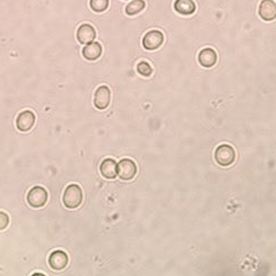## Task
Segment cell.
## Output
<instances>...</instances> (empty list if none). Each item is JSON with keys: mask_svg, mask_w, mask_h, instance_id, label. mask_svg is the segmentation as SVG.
I'll use <instances>...</instances> for the list:
<instances>
[{"mask_svg": "<svg viewBox=\"0 0 276 276\" xmlns=\"http://www.w3.org/2000/svg\"><path fill=\"white\" fill-rule=\"evenodd\" d=\"M109 6V0H90V7L96 13H102Z\"/></svg>", "mask_w": 276, "mask_h": 276, "instance_id": "obj_16", "label": "cell"}, {"mask_svg": "<svg viewBox=\"0 0 276 276\" xmlns=\"http://www.w3.org/2000/svg\"><path fill=\"white\" fill-rule=\"evenodd\" d=\"M32 276H45L44 274H41V273H35V274H33Z\"/></svg>", "mask_w": 276, "mask_h": 276, "instance_id": "obj_19", "label": "cell"}, {"mask_svg": "<svg viewBox=\"0 0 276 276\" xmlns=\"http://www.w3.org/2000/svg\"><path fill=\"white\" fill-rule=\"evenodd\" d=\"M47 201V192L42 186H34L27 195V202L33 208H42Z\"/></svg>", "mask_w": 276, "mask_h": 276, "instance_id": "obj_3", "label": "cell"}, {"mask_svg": "<svg viewBox=\"0 0 276 276\" xmlns=\"http://www.w3.org/2000/svg\"><path fill=\"white\" fill-rule=\"evenodd\" d=\"M137 71L138 73L143 76H150L153 73V69L152 66L148 64L147 62H141L137 65Z\"/></svg>", "mask_w": 276, "mask_h": 276, "instance_id": "obj_17", "label": "cell"}, {"mask_svg": "<svg viewBox=\"0 0 276 276\" xmlns=\"http://www.w3.org/2000/svg\"><path fill=\"white\" fill-rule=\"evenodd\" d=\"M144 8H145L144 0H134V2H131L126 6V14L129 16H134L137 15L138 13H141Z\"/></svg>", "mask_w": 276, "mask_h": 276, "instance_id": "obj_15", "label": "cell"}, {"mask_svg": "<svg viewBox=\"0 0 276 276\" xmlns=\"http://www.w3.org/2000/svg\"><path fill=\"white\" fill-rule=\"evenodd\" d=\"M9 217L7 213L0 211V230H4L8 227Z\"/></svg>", "mask_w": 276, "mask_h": 276, "instance_id": "obj_18", "label": "cell"}, {"mask_svg": "<svg viewBox=\"0 0 276 276\" xmlns=\"http://www.w3.org/2000/svg\"><path fill=\"white\" fill-rule=\"evenodd\" d=\"M35 124V115L33 114L31 110H25V112L20 113L16 120V126H17L18 130L20 131H29L33 128Z\"/></svg>", "mask_w": 276, "mask_h": 276, "instance_id": "obj_7", "label": "cell"}, {"mask_svg": "<svg viewBox=\"0 0 276 276\" xmlns=\"http://www.w3.org/2000/svg\"><path fill=\"white\" fill-rule=\"evenodd\" d=\"M174 8L179 14L189 16L196 12V4L193 0H176Z\"/></svg>", "mask_w": 276, "mask_h": 276, "instance_id": "obj_14", "label": "cell"}, {"mask_svg": "<svg viewBox=\"0 0 276 276\" xmlns=\"http://www.w3.org/2000/svg\"><path fill=\"white\" fill-rule=\"evenodd\" d=\"M48 263L53 269L61 270L66 267V265L69 263V257L62 251H55L49 255Z\"/></svg>", "mask_w": 276, "mask_h": 276, "instance_id": "obj_8", "label": "cell"}, {"mask_svg": "<svg viewBox=\"0 0 276 276\" xmlns=\"http://www.w3.org/2000/svg\"><path fill=\"white\" fill-rule=\"evenodd\" d=\"M100 172L103 178L113 180L117 176V163L114 159L107 158L100 165Z\"/></svg>", "mask_w": 276, "mask_h": 276, "instance_id": "obj_12", "label": "cell"}, {"mask_svg": "<svg viewBox=\"0 0 276 276\" xmlns=\"http://www.w3.org/2000/svg\"><path fill=\"white\" fill-rule=\"evenodd\" d=\"M137 167L134 161L129 158H124L117 164V175L121 180L129 181L135 178Z\"/></svg>", "mask_w": 276, "mask_h": 276, "instance_id": "obj_4", "label": "cell"}, {"mask_svg": "<svg viewBox=\"0 0 276 276\" xmlns=\"http://www.w3.org/2000/svg\"><path fill=\"white\" fill-rule=\"evenodd\" d=\"M76 38L81 44H90L96 38V30L89 24H82L76 33Z\"/></svg>", "mask_w": 276, "mask_h": 276, "instance_id": "obj_9", "label": "cell"}, {"mask_svg": "<svg viewBox=\"0 0 276 276\" xmlns=\"http://www.w3.org/2000/svg\"><path fill=\"white\" fill-rule=\"evenodd\" d=\"M110 100H112V93L109 88L106 86L99 87L95 93V106L98 109L103 110L109 106Z\"/></svg>", "mask_w": 276, "mask_h": 276, "instance_id": "obj_6", "label": "cell"}, {"mask_svg": "<svg viewBox=\"0 0 276 276\" xmlns=\"http://www.w3.org/2000/svg\"><path fill=\"white\" fill-rule=\"evenodd\" d=\"M101 53H102V47L100 44L97 42H92L90 44H88V45L82 49V54H84L85 59L89 61L98 60L99 58H100Z\"/></svg>", "mask_w": 276, "mask_h": 276, "instance_id": "obj_13", "label": "cell"}, {"mask_svg": "<svg viewBox=\"0 0 276 276\" xmlns=\"http://www.w3.org/2000/svg\"><path fill=\"white\" fill-rule=\"evenodd\" d=\"M214 158H216L217 163L219 165H222V167H229V165L235 162L236 158L235 150L227 144L220 145L216 150V153H214Z\"/></svg>", "mask_w": 276, "mask_h": 276, "instance_id": "obj_2", "label": "cell"}, {"mask_svg": "<svg viewBox=\"0 0 276 276\" xmlns=\"http://www.w3.org/2000/svg\"><path fill=\"white\" fill-rule=\"evenodd\" d=\"M258 12L264 20H274L276 18V5L272 0H263L259 5Z\"/></svg>", "mask_w": 276, "mask_h": 276, "instance_id": "obj_10", "label": "cell"}, {"mask_svg": "<svg viewBox=\"0 0 276 276\" xmlns=\"http://www.w3.org/2000/svg\"><path fill=\"white\" fill-rule=\"evenodd\" d=\"M164 42V36L159 31H151L143 38V46L148 51H155L159 46H162Z\"/></svg>", "mask_w": 276, "mask_h": 276, "instance_id": "obj_5", "label": "cell"}, {"mask_svg": "<svg viewBox=\"0 0 276 276\" xmlns=\"http://www.w3.org/2000/svg\"><path fill=\"white\" fill-rule=\"evenodd\" d=\"M82 199H84V196H82V190L79 185L70 184L65 189L63 195V203L66 208H78L82 202Z\"/></svg>", "mask_w": 276, "mask_h": 276, "instance_id": "obj_1", "label": "cell"}, {"mask_svg": "<svg viewBox=\"0 0 276 276\" xmlns=\"http://www.w3.org/2000/svg\"><path fill=\"white\" fill-rule=\"evenodd\" d=\"M199 63H200L203 68H212V66L217 63V53L213 51L212 48H203L202 51L199 53Z\"/></svg>", "mask_w": 276, "mask_h": 276, "instance_id": "obj_11", "label": "cell"}]
</instances>
